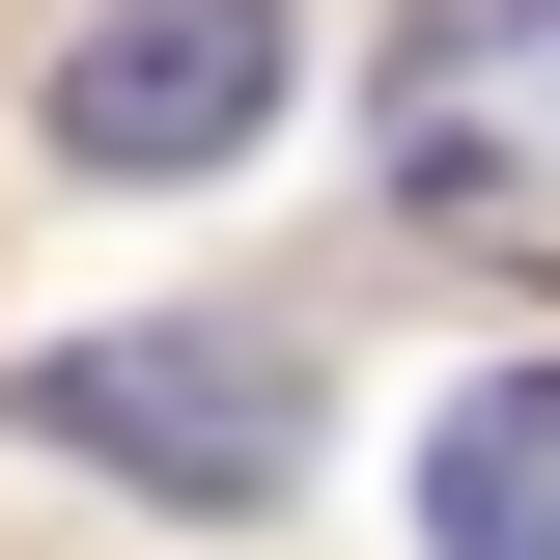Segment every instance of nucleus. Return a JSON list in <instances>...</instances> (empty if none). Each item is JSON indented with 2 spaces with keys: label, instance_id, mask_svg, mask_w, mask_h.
Wrapping results in <instances>:
<instances>
[{
  "label": "nucleus",
  "instance_id": "obj_3",
  "mask_svg": "<svg viewBox=\"0 0 560 560\" xmlns=\"http://www.w3.org/2000/svg\"><path fill=\"white\" fill-rule=\"evenodd\" d=\"M280 113V0H84L57 28V168H224V140Z\"/></svg>",
  "mask_w": 560,
  "mask_h": 560
},
{
  "label": "nucleus",
  "instance_id": "obj_4",
  "mask_svg": "<svg viewBox=\"0 0 560 560\" xmlns=\"http://www.w3.org/2000/svg\"><path fill=\"white\" fill-rule=\"evenodd\" d=\"M420 560H560V364H477L420 448Z\"/></svg>",
  "mask_w": 560,
  "mask_h": 560
},
{
  "label": "nucleus",
  "instance_id": "obj_2",
  "mask_svg": "<svg viewBox=\"0 0 560 560\" xmlns=\"http://www.w3.org/2000/svg\"><path fill=\"white\" fill-rule=\"evenodd\" d=\"M393 197L560 253V0H393Z\"/></svg>",
  "mask_w": 560,
  "mask_h": 560
},
{
  "label": "nucleus",
  "instance_id": "obj_1",
  "mask_svg": "<svg viewBox=\"0 0 560 560\" xmlns=\"http://www.w3.org/2000/svg\"><path fill=\"white\" fill-rule=\"evenodd\" d=\"M28 420H57L84 477H140V504H280V477H308V364H280L253 308H140V337H57V364H28Z\"/></svg>",
  "mask_w": 560,
  "mask_h": 560
}]
</instances>
